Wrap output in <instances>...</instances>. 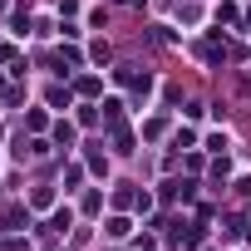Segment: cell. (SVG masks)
Wrapping results in <instances>:
<instances>
[{"mask_svg": "<svg viewBox=\"0 0 251 251\" xmlns=\"http://www.w3.org/2000/svg\"><path fill=\"white\" fill-rule=\"evenodd\" d=\"M108 128H113V148H118V153H133V133L123 128V118H118V123H108Z\"/></svg>", "mask_w": 251, "mask_h": 251, "instance_id": "cell-1", "label": "cell"}, {"mask_svg": "<svg viewBox=\"0 0 251 251\" xmlns=\"http://www.w3.org/2000/svg\"><path fill=\"white\" fill-rule=\"evenodd\" d=\"M108 236H128V217H113L108 222Z\"/></svg>", "mask_w": 251, "mask_h": 251, "instance_id": "cell-3", "label": "cell"}, {"mask_svg": "<svg viewBox=\"0 0 251 251\" xmlns=\"http://www.w3.org/2000/svg\"><path fill=\"white\" fill-rule=\"evenodd\" d=\"M0 10H5V0H0Z\"/></svg>", "mask_w": 251, "mask_h": 251, "instance_id": "cell-4", "label": "cell"}, {"mask_svg": "<svg viewBox=\"0 0 251 251\" xmlns=\"http://www.w3.org/2000/svg\"><path fill=\"white\" fill-rule=\"evenodd\" d=\"M54 143H59V148L74 143V123H54Z\"/></svg>", "mask_w": 251, "mask_h": 251, "instance_id": "cell-2", "label": "cell"}]
</instances>
